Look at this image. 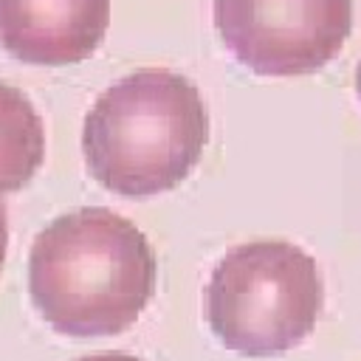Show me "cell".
<instances>
[{
	"label": "cell",
	"instance_id": "cell-1",
	"mask_svg": "<svg viewBox=\"0 0 361 361\" xmlns=\"http://www.w3.org/2000/svg\"><path fill=\"white\" fill-rule=\"evenodd\" d=\"M155 290L147 237L104 206L54 217L28 254V293L62 336H113L138 322Z\"/></svg>",
	"mask_w": 361,
	"mask_h": 361
},
{
	"label": "cell",
	"instance_id": "cell-2",
	"mask_svg": "<svg viewBox=\"0 0 361 361\" xmlns=\"http://www.w3.org/2000/svg\"><path fill=\"white\" fill-rule=\"evenodd\" d=\"M206 141V102L169 68H141L113 82L82 127L87 172L124 197L175 189L200 161Z\"/></svg>",
	"mask_w": 361,
	"mask_h": 361
},
{
	"label": "cell",
	"instance_id": "cell-3",
	"mask_svg": "<svg viewBox=\"0 0 361 361\" xmlns=\"http://www.w3.org/2000/svg\"><path fill=\"white\" fill-rule=\"evenodd\" d=\"M324 305L316 259L285 240L226 251L206 282V319L226 350L271 358L302 344Z\"/></svg>",
	"mask_w": 361,
	"mask_h": 361
},
{
	"label": "cell",
	"instance_id": "cell-4",
	"mask_svg": "<svg viewBox=\"0 0 361 361\" xmlns=\"http://www.w3.org/2000/svg\"><path fill=\"white\" fill-rule=\"evenodd\" d=\"M228 54L259 76H305L344 48L353 0H212Z\"/></svg>",
	"mask_w": 361,
	"mask_h": 361
},
{
	"label": "cell",
	"instance_id": "cell-5",
	"mask_svg": "<svg viewBox=\"0 0 361 361\" xmlns=\"http://www.w3.org/2000/svg\"><path fill=\"white\" fill-rule=\"evenodd\" d=\"M110 0H0V48L28 65H73L104 39Z\"/></svg>",
	"mask_w": 361,
	"mask_h": 361
},
{
	"label": "cell",
	"instance_id": "cell-6",
	"mask_svg": "<svg viewBox=\"0 0 361 361\" xmlns=\"http://www.w3.org/2000/svg\"><path fill=\"white\" fill-rule=\"evenodd\" d=\"M45 155V130L23 90L0 82V195L23 189Z\"/></svg>",
	"mask_w": 361,
	"mask_h": 361
},
{
	"label": "cell",
	"instance_id": "cell-7",
	"mask_svg": "<svg viewBox=\"0 0 361 361\" xmlns=\"http://www.w3.org/2000/svg\"><path fill=\"white\" fill-rule=\"evenodd\" d=\"M76 361H141V358L121 355V353H104V355H85V358H76Z\"/></svg>",
	"mask_w": 361,
	"mask_h": 361
},
{
	"label": "cell",
	"instance_id": "cell-8",
	"mask_svg": "<svg viewBox=\"0 0 361 361\" xmlns=\"http://www.w3.org/2000/svg\"><path fill=\"white\" fill-rule=\"evenodd\" d=\"M6 240H8V226H6V209L0 203V265H3V257H6Z\"/></svg>",
	"mask_w": 361,
	"mask_h": 361
},
{
	"label": "cell",
	"instance_id": "cell-9",
	"mask_svg": "<svg viewBox=\"0 0 361 361\" xmlns=\"http://www.w3.org/2000/svg\"><path fill=\"white\" fill-rule=\"evenodd\" d=\"M358 96H361V65H358Z\"/></svg>",
	"mask_w": 361,
	"mask_h": 361
}]
</instances>
